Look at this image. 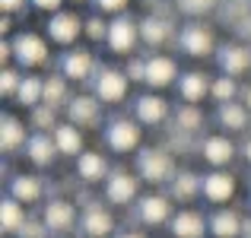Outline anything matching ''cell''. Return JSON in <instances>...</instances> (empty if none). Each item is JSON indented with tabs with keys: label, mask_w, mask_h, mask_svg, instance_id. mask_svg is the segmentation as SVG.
I'll return each mask as SVG.
<instances>
[{
	"label": "cell",
	"mask_w": 251,
	"mask_h": 238,
	"mask_svg": "<svg viewBox=\"0 0 251 238\" xmlns=\"http://www.w3.org/2000/svg\"><path fill=\"white\" fill-rule=\"evenodd\" d=\"M137 175H140L143 181H150V184H166V181H172V178L178 175V168H175V159H172L169 149L147 146V149H140V156H137Z\"/></svg>",
	"instance_id": "1"
},
{
	"label": "cell",
	"mask_w": 251,
	"mask_h": 238,
	"mask_svg": "<svg viewBox=\"0 0 251 238\" xmlns=\"http://www.w3.org/2000/svg\"><path fill=\"white\" fill-rule=\"evenodd\" d=\"M48 57H51V48H48V42H45L42 35H35V32H19V35L13 38V61H16L23 70L45 67Z\"/></svg>",
	"instance_id": "2"
},
{
	"label": "cell",
	"mask_w": 251,
	"mask_h": 238,
	"mask_svg": "<svg viewBox=\"0 0 251 238\" xmlns=\"http://www.w3.org/2000/svg\"><path fill=\"white\" fill-rule=\"evenodd\" d=\"M127 89H130V76L118 67H102L92 79V95L102 105H121L127 98Z\"/></svg>",
	"instance_id": "3"
},
{
	"label": "cell",
	"mask_w": 251,
	"mask_h": 238,
	"mask_svg": "<svg viewBox=\"0 0 251 238\" xmlns=\"http://www.w3.org/2000/svg\"><path fill=\"white\" fill-rule=\"evenodd\" d=\"M140 23H137L134 16H127V13H121V16H115L108 23V38H105V45H108L111 54H134V48L140 45Z\"/></svg>",
	"instance_id": "4"
},
{
	"label": "cell",
	"mask_w": 251,
	"mask_h": 238,
	"mask_svg": "<svg viewBox=\"0 0 251 238\" xmlns=\"http://www.w3.org/2000/svg\"><path fill=\"white\" fill-rule=\"evenodd\" d=\"M45 32H48V38L54 45H61V48H74L76 38L86 32V19H80L74 10H57V13L48 16Z\"/></svg>",
	"instance_id": "5"
},
{
	"label": "cell",
	"mask_w": 251,
	"mask_h": 238,
	"mask_svg": "<svg viewBox=\"0 0 251 238\" xmlns=\"http://www.w3.org/2000/svg\"><path fill=\"white\" fill-rule=\"evenodd\" d=\"M140 140H143V130H140V121H130V118H115V121H108V127H105V143H108L111 153H134V149H140Z\"/></svg>",
	"instance_id": "6"
},
{
	"label": "cell",
	"mask_w": 251,
	"mask_h": 238,
	"mask_svg": "<svg viewBox=\"0 0 251 238\" xmlns=\"http://www.w3.org/2000/svg\"><path fill=\"white\" fill-rule=\"evenodd\" d=\"M178 48H181L184 54H191V57H210L213 51H220L216 48L213 29L203 25V23H188L184 25V29L178 32Z\"/></svg>",
	"instance_id": "7"
},
{
	"label": "cell",
	"mask_w": 251,
	"mask_h": 238,
	"mask_svg": "<svg viewBox=\"0 0 251 238\" xmlns=\"http://www.w3.org/2000/svg\"><path fill=\"white\" fill-rule=\"evenodd\" d=\"M137 194H140V178L130 175V171L118 168V171H111V175L105 178V200L115 203V207H127V203H134Z\"/></svg>",
	"instance_id": "8"
},
{
	"label": "cell",
	"mask_w": 251,
	"mask_h": 238,
	"mask_svg": "<svg viewBox=\"0 0 251 238\" xmlns=\"http://www.w3.org/2000/svg\"><path fill=\"white\" fill-rule=\"evenodd\" d=\"M201 194H203V200L216 203V207L229 203L235 197V175H232V171H226V168L207 171V175L201 178Z\"/></svg>",
	"instance_id": "9"
},
{
	"label": "cell",
	"mask_w": 251,
	"mask_h": 238,
	"mask_svg": "<svg viewBox=\"0 0 251 238\" xmlns=\"http://www.w3.org/2000/svg\"><path fill=\"white\" fill-rule=\"evenodd\" d=\"M137 216H140L143 226H166V222H172V197L166 194H147L140 197V203H137Z\"/></svg>",
	"instance_id": "10"
},
{
	"label": "cell",
	"mask_w": 251,
	"mask_h": 238,
	"mask_svg": "<svg viewBox=\"0 0 251 238\" xmlns=\"http://www.w3.org/2000/svg\"><path fill=\"white\" fill-rule=\"evenodd\" d=\"M42 222L48 226V232H70L76 222V207L70 200H64V197H54V200L45 203Z\"/></svg>",
	"instance_id": "11"
},
{
	"label": "cell",
	"mask_w": 251,
	"mask_h": 238,
	"mask_svg": "<svg viewBox=\"0 0 251 238\" xmlns=\"http://www.w3.org/2000/svg\"><path fill=\"white\" fill-rule=\"evenodd\" d=\"M67 121L76 127H96L102 121V102L96 95H74L67 102Z\"/></svg>",
	"instance_id": "12"
},
{
	"label": "cell",
	"mask_w": 251,
	"mask_h": 238,
	"mask_svg": "<svg viewBox=\"0 0 251 238\" xmlns=\"http://www.w3.org/2000/svg\"><path fill=\"white\" fill-rule=\"evenodd\" d=\"M216 64H220V70L226 76L239 79L242 73L251 70V51L245 45H239V42H229V45H223V48L216 51Z\"/></svg>",
	"instance_id": "13"
},
{
	"label": "cell",
	"mask_w": 251,
	"mask_h": 238,
	"mask_svg": "<svg viewBox=\"0 0 251 238\" xmlns=\"http://www.w3.org/2000/svg\"><path fill=\"white\" fill-rule=\"evenodd\" d=\"M61 73L67 76L70 83H86L92 73H99L96 57H92L89 51H83V48H70L67 54L61 57Z\"/></svg>",
	"instance_id": "14"
},
{
	"label": "cell",
	"mask_w": 251,
	"mask_h": 238,
	"mask_svg": "<svg viewBox=\"0 0 251 238\" xmlns=\"http://www.w3.org/2000/svg\"><path fill=\"white\" fill-rule=\"evenodd\" d=\"M80 229L89 238H108L115 232V216H111L102 203H89L80 216Z\"/></svg>",
	"instance_id": "15"
},
{
	"label": "cell",
	"mask_w": 251,
	"mask_h": 238,
	"mask_svg": "<svg viewBox=\"0 0 251 238\" xmlns=\"http://www.w3.org/2000/svg\"><path fill=\"white\" fill-rule=\"evenodd\" d=\"M134 115H137V121L147 124V127H159L169 118V102L162 95H156V92H147V95H140L134 102Z\"/></svg>",
	"instance_id": "16"
},
{
	"label": "cell",
	"mask_w": 251,
	"mask_h": 238,
	"mask_svg": "<svg viewBox=\"0 0 251 238\" xmlns=\"http://www.w3.org/2000/svg\"><path fill=\"white\" fill-rule=\"evenodd\" d=\"M172 35H175V29H172L169 16L150 13V16L140 19V38H143V45H150V48H162V45H169Z\"/></svg>",
	"instance_id": "17"
},
{
	"label": "cell",
	"mask_w": 251,
	"mask_h": 238,
	"mask_svg": "<svg viewBox=\"0 0 251 238\" xmlns=\"http://www.w3.org/2000/svg\"><path fill=\"white\" fill-rule=\"evenodd\" d=\"M169 232L172 238H203V232H210V222L197 210H178L169 222Z\"/></svg>",
	"instance_id": "18"
},
{
	"label": "cell",
	"mask_w": 251,
	"mask_h": 238,
	"mask_svg": "<svg viewBox=\"0 0 251 238\" xmlns=\"http://www.w3.org/2000/svg\"><path fill=\"white\" fill-rule=\"evenodd\" d=\"M201 156H203V162L213 165V168H226L235 159V143L229 140L226 134H213L201 143Z\"/></svg>",
	"instance_id": "19"
},
{
	"label": "cell",
	"mask_w": 251,
	"mask_h": 238,
	"mask_svg": "<svg viewBox=\"0 0 251 238\" xmlns=\"http://www.w3.org/2000/svg\"><path fill=\"white\" fill-rule=\"evenodd\" d=\"M175 76H178V64L172 61L169 54L147 57V79H143V83H147L150 89H166V86L175 83Z\"/></svg>",
	"instance_id": "20"
},
{
	"label": "cell",
	"mask_w": 251,
	"mask_h": 238,
	"mask_svg": "<svg viewBox=\"0 0 251 238\" xmlns=\"http://www.w3.org/2000/svg\"><path fill=\"white\" fill-rule=\"evenodd\" d=\"M207 222L213 238H242V232H245V219L239 216V210H229V207H220Z\"/></svg>",
	"instance_id": "21"
},
{
	"label": "cell",
	"mask_w": 251,
	"mask_h": 238,
	"mask_svg": "<svg viewBox=\"0 0 251 238\" xmlns=\"http://www.w3.org/2000/svg\"><path fill=\"white\" fill-rule=\"evenodd\" d=\"M210 79L207 73H201V70H188V73H181L178 76V95H181V102H191V105H197V102H203V98L210 95Z\"/></svg>",
	"instance_id": "22"
},
{
	"label": "cell",
	"mask_w": 251,
	"mask_h": 238,
	"mask_svg": "<svg viewBox=\"0 0 251 238\" xmlns=\"http://www.w3.org/2000/svg\"><path fill=\"white\" fill-rule=\"evenodd\" d=\"M25 156H29V162L32 165H38V168H45V165H51L54 162V156H61L57 153V143H54V137L51 134H32L29 137V143H25Z\"/></svg>",
	"instance_id": "23"
},
{
	"label": "cell",
	"mask_w": 251,
	"mask_h": 238,
	"mask_svg": "<svg viewBox=\"0 0 251 238\" xmlns=\"http://www.w3.org/2000/svg\"><path fill=\"white\" fill-rule=\"evenodd\" d=\"M216 121H220V127L229 130V134H242V130H248L251 111L245 108V102H223L220 111H216Z\"/></svg>",
	"instance_id": "24"
},
{
	"label": "cell",
	"mask_w": 251,
	"mask_h": 238,
	"mask_svg": "<svg viewBox=\"0 0 251 238\" xmlns=\"http://www.w3.org/2000/svg\"><path fill=\"white\" fill-rule=\"evenodd\" d=\"M76 175L83 178L86 184H96L102 181V178H108V159H105L102 153H92V149H86V153L76 156Z\"/></svg>",
	"instance_id": "25"
},
{
	"label": "cell",
	"mask_w": 251,
	"mask_h": 238,
	"mask_svg": "<svg viewBox=\"0 0 251 238\" xmlns=\"http://www.w3.org/2000/svg\"><path fill=\"white\" fill-rule=\"evenodd\" d=\"M51 137H54V143H57V153L61 156H80L86 153L83 149V127H76V124H57L54 130H51Z\"/></svg>",
	"instance_id": "26"
},
{
	"label": "cell",
	"mask_w": 251,
	"mask_h": 238,
	"mask_svg": "<svg viewBox=\"0 0 251 238\" xmlns=\"http://www.w3.org/2000/svg\"><path fill=\"white\" fill-rule=\"evenodd\" d=\"M29 137H25V124L16 115H3L0 118V149L3 153H16L19 146H25Z\"/></svg>",
	"instance_id": "27"
},
{
	"label": "cell",
	"mask_w": 251,
	"mask_h": 238,
	"mask_svg": "<svg viewBox=\"0 0 251 238\" xmlns=\"http://www.w3.org/2000/svg\"><path fill=\"white\" fill-rule=\"evenodd\" d=\"M169 194H172V200H178V203H191L201 194V175H194V171H188V168L178 171L169 181Z\"/></svg>",
	"instance_id": "28"
},
{
	"label": "cell",
	"mask_w": 251,
	"mask_h": 238,
	"mask_svg": "<svg viewBox=\"0 0 251 238\" xmlns=\"http://www.w3.org/2000/svg\"><path fill=\"white\" fill-rule=\"evenodd\" d=\"M42 194H45V188H42V181H38L35 175H16V178H10V197H16L19 203H38L42 200Z\"/></svg>",
	"instance_id": "29"
},
{
	"label": "cell",
	"mask_w": 251,
	"mask_h": 238,
	"mask_svg": "<svg viewBox=\"0 0 251 238\" xmlns=\"http://www.w3.org/2000/svg\"><path fill=\"white\" fill-rule=\"evenodd\" d=\"M42 102H45V79L25 73L23 83H19V92H16V105H23V108H38Z\"/></svg>",
	"instance_id": "30"
},
{
	"label": "cell",
	"mask_w": 251,
	"mask_h": 238,
	"mask_svg": "<svg viewBox=\"0 0 251 238\" xmlns=\"http://www.w3.org/2000/svg\"><path fill=\"white\" fill-rule=\"evenodd\" d=\"M25 226V210L23 203L16 200V197H6L3 203H0V229H3L6 235H19V229Z\"/></svg>",
	"instance_id": "31"
},
{
	"label": "cell",
	"mask_w": 251,
	"mask_h": 238,
	"mask_svg": "<svg viewBox=\"0 0 251 238\" xmlns=\"http://www.w3.org/2000/svg\"><path fill=\"white\" fill-rule=\"evenodd\" d=\"M67 83L70 79L64 73H51L45 79V105H51V108H61V105L70 102V92H67Z\"/></svg>",
	"instance_id": "32"
},
{
	"label": "cell",
	"mask_w": 251,
	"mask_h": 238,
	"mask_svg": "<svg viewBox=\"0 0 251 238\" xmlns=\"http://www.w3.org/2000/svg\"><path fill=\"white\" fill-rule=\"evenodd\" d=\"M175 127L184 130V134H194V130H201V127H203V111L197 108V105L184 102L181 108L175 111Z\"/></svg>",
	"instance_id": "33"
},
{
	"label": "cell",
	"mask_w": 251,
	"mask_h": 238,
	"mask_svg": "<svg viewBox=\"0 0 251 238\" xmlns=\"http://www.w3.org/2000/svg\"><path fill=\"white\" fill-rule=\"evenodd\" d=\"M210 95L216 98V102H235V95H239V83H235V76H216L213 86H210Z\"/></svg>",
	"instance_id": "34"
},
{
	"label": "cell",
	"mask_w": 251,
	"mask_h": 238,
	"mask_svg": "<svg viewBox=\"0 0 251 238\" xmlns=\"http://www.w3.org/2000/svg\"><path fill=\"white\" fill-rule=\"evenodd\" d=\"M32 127H38L42 134H48V130L57 127V108H51V105H38V108H32Z\"/></svg>",
	"instance_id": "35"
},
{
	"label": "cell",
	"mask_w": 251,
	"mask_h": 238,
	"mask_svg": "<svg viewBox=\"0 0 251 238\" xmlns=\"http://www.w3.org/2000/svg\"><path fill=\"white\" fill-rule=\"evenodd\" d=\"M175 6L184 16H207L216 10V0H175Z\"/></svg>",
	"instance_id": "36"
},
{
	"label": "cell",
	"mask_w": 251,
	"mask_h": 238,
	"mask_svg": "<svg viewBox=\"0 0 251 238\" xmlns=\"http://www.w3.org/2000/svg\"><path fill=\"white\" fill-rule=\"evenodd\" d=\"M19 83H23V76H19L13 67H3V70H0V95H3V98H16Z\"/></svg>",
	"instance_id": "37"
},
{
	"label": "cell",
	"mask_w": 251,
	"mask_h": 238,
	"mask_svg": "<svg viewBox=\"0 0 251 238\" xmlns=\"http://www.w3.org/2000/svg\"><path fill=\"white\" fill-rule=\"evenodd\" d=\"M89 42H105L108 38V23L102 19V13H96V16L86 19V32H83Z\"/></svg>",
	"instance_id": "38"
},
{
	"label": "cell",
	"mask_w": 251,
	"mask_h": 238,
	"mask_svg": "<svg viewBox=\"0 0 251 238\" xmlns=\"http://www.w3.org/2000/svg\"><path fill=\"white\" fill-rule=\"evenodd\" d=\"M130 0H92V6H96V13H111V16H121L124 10H127Z\"/></svg>",
	"instance_id": "39"
},
{
	"label": "cell",
	"mask_w": 251,
	"mask_h": 238,
	"mask_svg": "<svg viewBox=\"0 0 251 238\" xmlns=\"http://www.w3.org/2000/svg\"><path fill=\"white\" fill-rule=\"evenodd\" d=\"M45 235H48V226H45V222L25 219V226L19 229V238H45Z\"/></svg>",
	"instance_id": "40"
},
{
	"label": "cell",
	"mask_w": 251,
	"mask_h": 238,
	"mask_svg": "<svg viewBox=\"0 0 251 238\" xmlns=\"http://www.w3.org/2000/svg\"><path fill=\"white\" fill-rule=\"evenodd\" d=\"M124 73H127L130 79H134V83H143V79H147V61L134 57V61L127 64V70H124Z\"/></svg>",
	"instance_id": "41"
},
{
	"label": "cell",
	"mask_w": 251,
	"mask_h": 238,
	"mask_svg": "<svg viewBox=\"0 0 251 238\" xmlns=\"http://www.w3.org/2000/svg\"><path fill=\"white\" fill-rule=\"evenodd\" d=\"M0 10L10 13V16H16V13L25 10V0H0Z\"/></svg>",
	"instance_id": "42"
},
{
	"label": "cell",
	"mask_w": 251,
	"mask_h": 238,
	"mask_svg": "<svg viewBox=\"0 0 251 238\" xmlns=\"http://www.w3.org/2000/svg\"><path fill=\"white\" fill-rule=\"evenodd\" d=\"M0 61H3V67L13 64V38H3V42H0Z\"/></svg>",
	"instance_id": "43"
},
{
	"label": "cell",
	"mask_w": 251,
	"mask_h": 238,
	"mask_svg": "<svg viewBox=\"0 0 251 238\" xmlns=\"http://www.w3.org/2000/svg\"><path fill=\"white\" fill-rule=\"evenodd\" d=\"M61 3L64 0H32V6H35V10H45V13H57Z\"/></svg>",
	"instance_id": "44"
},
{
	"label": "cell",
	"mask_w": 251,
	"mask_h": 238,
	"mask_svg": "<svg viewBox=\"0 0 251 238\" xmlns=\"http://www.w3.org/2000/svg\"><path fill=\"white\" fill-rule=\"evenodd\" d=\"M10 29H13V16H10V13H3V19H0V35H10Z\"/></svg>",
	"instance_id": "45"
},
{
	"label": "cell",
	"mask_w": 251,
	"mask_h": 238,
	"mask_svg": "<svg viewBox=\"0 0 251 238\" xmlns=\"http://www.w3.org/2000/svg\"><path fill=\"white\" fill-rule=\"evenodd\" d=\"M242 159H245V162L251 165V137H248L245 143H242Z\"/></svg>",
	"instance_id": "46"
},
{
	"label": "cell",
	"mask_w": 251,
	"mask_h": 238,
	"mask_svg": "<svg viewBox=\"0 0 251 238\" xmlns=\"http://www.w3.org/2000/svg\"><path fill=\"white\" fill-rule=\"evenodd\" d=\"M242 102H245V108L251 111V86H248V89H242Z\"/></svg>",
	"instance_id": "47"
},
{
	"label": "cell",
	"mask_w": 251,
	"mask_h": 238,
	"mask_svg": "<svg viewBox=\"0 0 251 238\" xmlns=\"http://www.w3.org/2000/svg\"><path fill=\"white\" fill-rule=\"evenodd\" d=\"M118 238H147V235H143V232H121Z\"/></svg>",
	"instance_id": "48"
},
{
	"label": "cell",
	"mask_w": 251,
	"mask_h": 238,
	"mask_svg": "<svg viewBox=\"0 0 251 238\" xmlns=\"http://www.w3.org/2000/svg\"><path fill=\"white\" fill-rule=\"evenodd\" d=\"M242 238H251V216L245 219V232H242Z\"/></svg>",
	"instance_id": "49"
},
{
	"label": "cell",
	"mask_w": 251,
	"mask_h": 238,
	"mask_svg": "<svg viewBox=\"0 0 251 238\" xmlns=\"http://www.w3.org/2000/svg\"><path fill=\"white\" fill-rule=\"evenodd\" d=\"M76 3H83V0H76Z\"/></svg>",
	"instance_id": "50"
},
{
	"label": "cell",
	"mask_w": 251,
	"mask_h": 238,
	"mask_svg": "<svg viewBox=\"0 0 251 238\" xmlns=\"http://www.w3.org/2000/svg\"><path fill=\"white\" fill-rule=\"evenodd\" d=\"M248 197H251V190H248Z\"/></svg>",
	"instance_id": "51"
}]
</instances>
